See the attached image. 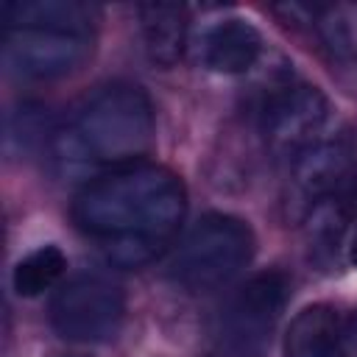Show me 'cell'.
<instances>
[{"label": "cell", "instance_id": "6da1fadb", "mask_svg": "<svg viewBox=\"0 0 357 357\" xmlns=\"http://www.w3.org/2000/svg\"><path fill=\"white\" fill-rule=\"evenodd\" d=\"M187 215L184 181L159 165H126L86 181L73 201V220L103 243L117 268H139L162 254Z\"/></svg>", "mask_w": 357, "mask_h": 357}, {"label": "cell", "instance_id": "7a4b0ae2", "mask_svg": "<svg viewBox=\"0 0 357 357\" xmlns=\"http://www.w3.org/2000/svg\"><path fill=\"white\" fill-rule=\"evenodd\" d=\"M73 128L95 165H139L156 142L151 98L134 84H112L95 92Z\"/></svg>", "mask_w": 357, "mask_h": 357}, {"label": "cell", "instance_id": "3957f363", "mask_svg": "<svg viewBox=\"0 0 357 357\" xmlns=\"http://www.w3.org/2000/svg\"><path fill=\"white\" fill-rule=\"evenodd\" d=\"M254 231L234 215H204L178 245L170 276L190 293H206L229 284L254 257Z\"/></svg>", "mask_w": 357, "mask_h": 357}, {"label": "cell", "instance_id": "277c9868", "mask_svg": "<svg viewBox=\"0 0 357 357\" xmlns=\"http://www.w3.org/2000/svg\"><path fill=\"white\" fill-rule=\"evenodd\" d=\"M126 315V298L117 284L103 276L81 273L56 287L50 298V324L70 343L112 340Z\"/></svg>", "mask_w": 357, "mask_h": 357}, {"label": "cell", "instance_id": "5b68a950", "mask_svg": "<svg viewBox=\"0 0 357 357\" xmlns=\"http://www.w3.org/2000/svg\"><path fill=\"white\" fill-rule=\"evenodd\" d=\"M290 296L282 271L254 273L229 301L218 332V357H259Z\"/></svg>", "mask_w": 357, "mask_h": 357}, {"label": "cell", "instance_id": "8992f818", "mask_svg": "<svg viewBox=\"0 0 357 357\" xmlns=\"http://www.w3.org/2000/svg\"><path fill=\"white\" fill-rule=\"evenodd\" d=\"M6 67L25 81H53L75 73L92 56V36L45 28L6 31Z\"/></svg>", "mask_w": 357, "mask_h": 357}, {"label": "cell", "instance_id": "52a82bcc", "mask_svg": "<svg viewBox=\"0 0 357 357\" xmlns=\"http://www.w3.org/2000/svg\"><path fill=\"white\" fill-rule=\"evenodd\" d=\"M329 117V100L318 86L293 84L276 92L262 112V134L273 153H301Z\"/></svg>", "mask_w": 357, "mask_h": 357}, {"label": "cell", "instance_id": "ba28073f", "mask_svg": "<svg viewBox=\"0 0 357 357\" xmlns=\"http://www.w3.org/2000/svg\"><path fill=\"white\" fill-rule=\"evenodd\" d=\"M6 28H45L61 33L92 36L98 8L78 0H20L3 8Z\"/></svg>", "mask_w": 357, "mask_h": 357}, {"label": "cell", "instance_id": "9c48e42d", "mask_svg": "<svg viewBox=\"0 0 357 357\" xmlns=\"http://www.w3.org/2000/svg\"><path fill=\"white\" fill-rule=\"evenodd\" d=\"M262 53V36L245 20H226L215 25L201 45V61L206 70L237 75L248 73Z\"/></svg>", "mask_w": 357, "mask_h": 357}, {"label": "cell", "instance_id": "30bf717a", "mask_svg": "<svg viewBox=\"0 0 357 357\" xmlns=\"http://www.w3.org/2000/svg\"><path fill=\"white\" fill-rule=\"evenodd\" d=\"M145 53L156 67H173L187 42V8L176 3H148L139 8Z\"/></svg>", "mask_w": 357, "mask_h": 357}, {"label": "cell", "instance_id": "8fae6325", "mask_svg": "<svg viewBox=\"0 0 357 357\" xmlns=\"http://www.w3.org/2000/svg\"><path fill=\"white\" fill-rule=\"evenodd\" d=\"M351 151L340 139H315L293 162V178L307 195H329V190L349 173Z\"/></svg>", "mask_w": 357, "mask_h": 357}, {"label": "cell", "instance_id": "7c38bea8", "mask_svg": "<svg viewBox=\"0 0 357 357\" xmlns=\"http://www.w3.org/2000/svg\"><path fill=\"white\" fill-rule=\"evenodd\" d=\"M340 315L329 304L304 307L287 326L284 357H335Z\"/></svg>", "mask_w": 357, "mask_h": 357}, {"label": "cell", "instance_id": "4fadbf2b", "mask_svg": "<svg viewBox=\"0 0 357 357\" xmlns=\"http://www.w3.org/2000/svg\"><path fill=\"white\" fill-rule=\"evenodd\" d=\"M349 229V206L346 201L335 195H321L312 201L307 220H304V237L307 248L318 262H332L337 259L340 243Z\"/></svg>", "mask_w": 357, "mask_h": 357}, {"label": "cell", "instance_id": "5bb4252c", "mask_svg": "<svg viewBox=\"0 0 357 357\" xmlns=\"http://www.w3.org/2000/svg\"><path fill=\"white\" fill-rule=\"evenodd\" d=\"M67 271V257L56 245H42L31 251L25 259L17 262L14 268V290L25 298L42 296L45 290L56 287L59 279Z\"/></svg>", "mask_w": 357, "mask_h": 357}, {"label": "cell", "instance_id": "9a60e30c", "mask_svg": "<svg viewBox=\"0 0 357 357\" xmlns=\"http://www.w3.org/2000/svg\"><path fill=\"white\" fill-rule=\"evenodd\" d=\"M318 36L340 61H357V3H335L318 14Z\"/></svg>", "mask_w": 357, "mask_h": 357}, {"label": "cell", "instance_id": "2e32d148", "mask_svg": "<svg viewBox=\"0 0 357 357\" xmlns=\"http://www.w3.org/2000/svg\"><path fill=\"white\" fill-rule=\"evenodd\" d=\"M8 134H11V139H20L25 151L33 148V145H42L45 139L50 142V137H47L50 131L45 128V112H42V106L25 103V106L11 117Z\"/></svg>", "mask_w": 357, "mask_h": 357}, {"label": "cell", "instance_id": "e0dca14e", "mask_svg": "<svg viewBox=\"0 0 357 357\" xmlns=\"http://www.w3.org/2000/svg\"><path fill=\"white\" fill-rule=\"evenodd\" d=\"M335 357H357V310L340 318V332H337V351Z\"/></svg>", "mask_w": 357, "mask_h": 357}, {"label": "cell", "instance_id": "ac0fdd59", "mask_svg": "<svg viewBox=\"0 0 357 357\" xmlns=\"http://www.w3.org/2000/svg\"><path fill=\"white\" fill-rule=\"evenodd\" d=\"M351 262H354V268H357V234H354V240H351Z\"/></svg>", "mask_w": 357, "mask_h": 357}, {"label": "cell", "instance_id": "d6986e66", "mask_svg": "<svg viewBox=\"0 0 357 357\" xmlns=\"http://www.w3.org/2000/svg\"><path fill=\"white\" fill-rule=\"evenodd\" d=\"M354 195H357V178H354Z\"/></svg>", "mask_w": 357, "mask_h": 357}]
</instances>
